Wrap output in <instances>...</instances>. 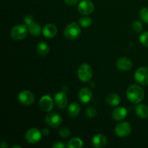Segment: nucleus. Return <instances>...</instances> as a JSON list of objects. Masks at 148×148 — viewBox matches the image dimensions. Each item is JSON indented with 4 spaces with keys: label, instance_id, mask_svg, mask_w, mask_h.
Here are the masks:
<instances>
[{
    "label": "nucleus",
    "instance_id": "1",
    "mask_svg": "<svg viewBox=\"0 0 148 148\" xmlns=\"http://www.w3.org/2000/svg\"><path fill=\"white\" fill-rule=\"evenodd\" d=\"M127 97L132 103H140L145 98V92L141 86L132 85L127 88Z\"/></svg>",
    "mask_w": 148,
    "mask_h": 148
},
{
    "label": "nucleus",
    "instance_id": "2",
    "mask_svg": "<svg viewBox=\"0 0 148 148\" xmlns=\"http://www.w3.org/2000/svg\"><path fill=\"white\" fill-rule=\"evenodd\" d=\"M28 28L25 24H20L12 27L10 32L12 38L15 40H23L26 38L28 33Z\"/></svg>",
    "mask_w": 148,
    "mask_h": 148
},
{
    "label": "nucleus",
    "instance_id": "3",
    "mask_svg": "<svg viewBox=\"0 0 148 148\" xmlns=\"http://www.w3.org/2000/svg\"><path fill=\"white\" fill-rule=\"evenodd\" d=\"M81 34L79 25L76 23H72L68 25L64 30V36L68 40H75Z\"/></svg>",
    "mask_w": 148,
    "mask_h": 148
},
{
    "label": "nucleus",
    "instance_id": "4",
    "mask_svg": "<svg viewBox=\"0 0 148 148\" xmlns=\"http://www.w3.org/2000/svg\"><path fill=\"white\" fill-rule=\"evenodd\" d=\"M79 79L82 82H88L92 77V69L88 64H82L79 66L77 70Z\"/></svg>",
    "mask_w": 148,
    "mask_h": 148
},
{
    "label": "nucleus",
    "instance_id": "5",
    "mask_svg": "<svg viewBox=\"0 0 148 148\" xmlns=\"http://www.w3.org/2000/svg\"><path fill=\"white\" fill-rule=\"evenodd\" d=\"M25 24L27 27L29 33L35 36H38L41 33V27L38 23L34 21V19L31 15H27L24 19Z\"/></svg>",
    "mask_w": 148,
    "mask_h": 148
},
{
    "label": "nucleus",
    "instance_id": "6",
    "mask_svg": "<svg viewBox=\"0 0 148 148\" xmlns=\"http://www.w3.org/2000/svg\"><path fill=\"white\" fill-rule=\"evenodd\" d=\"M134 79L138 84L142 85H148V67L142 66L134 72Z\"/></svg>",
    "mask_w": 148,
    "mask_h": 148
},
{
    "label": "nucleus",
    "instance_id": "7",
    "mask_svg": "<svg viewBox=\"0 0 148 148\" xmlns=\"http://www.w3.org/2000/svg\"><path fill=\"white\" fill-rule=\"evenodd\" d=\"M42 132L36 128H32L27 130L25 135V138L27 143L30 144H36L41 140Z\"/></svg>",
    "mask_w": 148,
    "mask_h": 148
},
{
    "label": "nucleus",
    "instance_id": "8",
    "mask_svg": "<svg viewBox=\"0 0 148 148\" xmlns=\"http://www.w3.org/2000/svg\"><path fill=\"white\" fill-rule=\"evenodd\" d=\"M131 132L132 126L127 121L119 123L115 127V134L120 137H127L131 133Z\"/></svg>",
    "mask_w": 148,
    "mask_h": 148
},
{
    "label": "nucleus",
    "instance_id": "9",
    "mask_svg": "<svg viewBox=\"0 0 148 148\" xmlns=\"http://www.w3.org/2000/svg\"><path fill=\"white\" fill-rule=\"evenodd\" d=\"M78 11L81 14L83 15H89L91 13L93 12L94 4L90 0H82L78 4Z\"/></svg>",
    "mask_w": 148,
    "mask_h": 148
},
{
    "label": "nucleus",
    "instance_id": "10",
    "mask_svg": "<svg viewBox=\"0 0 148 148\" xmlns=\"http://www.w3.org/2000/svg\"><path fill=\"white\" fill-rule=\"evenodd\" d=\"M45 121L50 127H58L62 124V119L61 116L56 113L50 112L45 117Z\"/></svg>",
    "mask_w": 148,
    "mask_h": 148
},
{
    "label": "nucleus",
    "instance_id": "11",
    "mask_svg": "<svg viewBox=\"0 0 148 148\" xmlns=\"http://www.w3.org/2000/svg\"><path fill=\"white\" fill-rule=\"evenodd\" d=\"M18 101L24 106H30L35 101V95L29 90H23L18 95Z\"/></svg>",
    "mask_w": 148,
    "mask_h": 148
},
{
    "label": "nucleus",
    "instance_id": "12",
    "mask_svg": "<svg viewBox=\"0 0 148 148\" xmlns=\"http://www.w3.org/2000/svg\"><path fill=\"white\" fill-rule=\"evenodd\" d=\"M39 106L43 111L50 112L53 109V101L49 95H45L39 101Z\"/></svg>",
    "mask_w": 148,
    "mask_h": 148
},
{
    "label": "nucleus",
    "instance_id": "13",
    "mask_svg": "<svg viewBox=\"0 0 148 148\" xmlns=\"http://www.w3.org/2000/svg\"><path fill=\"white\" fill-rule=\"evenodd\" d=\"M54 102L59 109H64L67 106V97L64 92H59L55 95Z\"/></svg>",
    "mask_w": 148,
    "mask_h": 148
},
{
    "label": "nucleus",
    "instance_id": "14",
    "mask_svg": "<svg viewBox=\"0 0 148 148\" xmlns=\"http://www.w3.org/2000/svg\"><path fill=\"white\" fill-rule=\"evenodd\" d=\"M116 67L119 70L123 71V72L130 70L133 66L132 62L130 59L126 57H122L116 61Z\"/></svg>",
    "mask_w": 148,
    "mask_h": 148
},
{
    "label": "nucleus",
    "instance_id": "15",
    "mask_svg": "<svg viewBox=\"0 0 148 148\" xmlns=\"http://www.w3.org/2000/svg\"><path fill=\"white\" fill-rule=\"evenodd\" d=\"M79 100L82 103H88L92 98V92L88 88H83L78 93Z\"/></svg>",
    "mask_w": 148,
    "mask_h": 148
},
{
    "label": "nucleus",
    "instance_id": "16",
    "mask_svg": "<svg viewBox=\"0 0 148 148\" xmlns=\"http://www.w3.org/2000/svg\"><path fill=\"white\" fill-rule=\"evenodd\" d=\"M92 145L96 148L106 147L107 144V139L105 135L102 134H95L92 140Z\"/></svg>",
    "mask_w": 148,
    "mask_h": 148
},
{
    "label": "nucleus",
    "instance_id": "17",
    "mask_svg": "<svg viewBox=\"0 0 148 148\" xmlns=\"http://www.w3.org/2000/svg\"><path fill=\"white\" fill-rule=\"evenodd\" d=\"M43 34L47 38H53L57 34V27L53 24H48L43 27Z\"/></svg>",
    "mask_w": 148,
    "mask_h": 148
},
{
    "label": "nucleus",
    "instance_id": "18",
    "mask_svg": "<svg viewBox=\"0 0 148 148\" xmlns=\"http://www.w3.org/2000/svg\"><path fill=\"white\" fill-rule=\"evenodd\" d=\"M127 116V110L124 107H117L112 112V118L115 121H121Z\"/></svg>",
    "mask_w": 148,
    "mask_h": 148
},
{
    "label": "nucleus",
    "instance_id": "19",
    "mask_svg": "<svg viewBox=\"0 0 148 148\" xmlns=\"http://www.w3.org/2000/svg\"><path fill=\"white\" fill-rule=\"evenodd\" d=\"M121 102L120 96L116 93L111 92L106 96V103L111 106H116Z\"/></svg>",
    "mask_w": 148,
    "mask_h": 148
},
{
    "label": "nucleus",
    "instance_id": "20",
    "mask_svg": "<svg viewBox=\"0 0 148 148\" xmlns=\"http://www.w3.org/2000/svg\"><path fill=\"white\" fill-rule=\"evenodd\" d=\"M68 115L71 118H75L79 115L80 112V107L77 103H72L68 107Z\"/></svg>",
    "mask_w": 148,
    "mask_h": 148
},
{
    "label": "nucleus",
    "instance_id": "21",
    "mask_svg": "<svg viewBox=\"0 0 148 148\" xmlns=\"http://www.w3.org/2000/svg\"><path fill=\"white\" fill-rule=\"evenodd\" d=\"M136 114L140 119H147L148 117V106L145 104H140L136 107Z\"/></svg>",
    "mask_w": 148,
    "mask_h": 148
},
{
    "label": "nucleus",
    "instance_id": "22",
    "mask_svg": "<svg viewBox=\"0 0 148 148\" xmlns=\"http://www.w3.org/2000/svg\"><path fill=\"white\" fill-rule=\"evenodd\" d=\"M36 50H37V53L40 56H45L49 53L50 49H49V45L46 43H45V42H40V43H38Z\"/></svg>",
    "mask_w": 148,
    "mask_h": 148
},
{
    "label": "nucleus",
    "instance_id": "23",
    "mask_svg": "<svg viewBox=\"0 0 148 148\" xmlns=\"http://www.w3.org/2000/svg\"><path fill=\"white\" fill-rule=\"evenodd\" d=\"M83 147V142L78 137L71 139L67 144V147L70 148H82Z\"/></svg>",
    "mask_w": 148,
    "mask_h": 148
},
{
    "label": "nucleus",
    "instance_id": "24",
    "mask_svg": "<svg viewBox=\"0 0 148 148\" xmlns=\"http://www.w3.org/2000/svg\"><path fill=\"white\" fill-rule=\"evenodd\" d=\"M92 20L90 17L88 16H83L79 19V25L82 26V27H88L92 25Z\"/></svg>",
    "mask_w": 148,
    "mask_h": 148
},
{
    "label": "nucleus",
    "instance_id": "25",
    "mask_svg": "<svg viewBox=\"0 0 148 148\" xmlns=\"http://www.w3.org/2000/svg\"><path fill=\"white\" fill-rule=\"evenodd\" d=\"M140 19L145 23H148V7H143L140 11Z\"/></svg>",
    "mask_w": 148,
    "mask_h": 148
},
{
    "label": "nucleus",
    "instance_id": "26",
    "mask_svg": "<svg viewBox=\"0 0 148 148\" xmlns=\"http://www.w3.org/2000/svg\"><path fill=\"white\" fill-rule=\"evenodd\" d=\"M132 27L133 30L134 31L137 32V33H140L143 30V25L142 24V23L139 20H134L132 23Z\"/></svg>",
    "mask_w": 148,
    "mask_h": 148
},
{
    "label": "nucleus",
    "instance_id": "27",
    "mask_svg": "<svg viewBox=\"0 0 148 148\" xmlns=\"http://www.w3.org/2000/svg\"><path fill=\"white\" fill-rule=\"evenodd\" d=\"M140 41L143 46L148 47V31L144 32L140 36Z\"/></svg>",
    "mask_w": 148,
    "mask_h": 148
},
{
    "label": "nucleus",
    "instance_id": "28",
    "mask_svg": "<svg viewBox=\"0 0 148 148\" xmlns=\"http://www.w3.org/2000/svg\"><path fill=\"white\" fill-rule=\"evenodd\" d=\"M97 111L94 107L92 106H89L88 107V108L86 109V116L90 119L94 118V117L96 116Z\"/></svg>",
    "mask_w": 148,
    "mask_h": 148
},
{
    "label": "nucleus",
    "instance_id": "29",
    "mask_svg": "<svg viewBox=\"0 0 148 148\" xmlns=\"http://www.w3.org/2000/svg\"><path fill=\"white\" fill-rule=\"evenodd\" d=\"M59 135L63 138H67L70 135V131L66 127H63L59 130Z\"/></svg>",
    "mask_w": 148,
    "mask_h": 148
},
{
    "label": "nucleus",
    "instance_id": "30",
    "mask_svg": "<svg viewBox=\"0 0 148 148\" xmlns=\"http://www.w3.org/2000/svg\"><path fill=\"white\" fill-rule=\"evenodd\" d=\"M52 147L53 148H64L67 147V145H65L62 142H57L55 144H53Z\"/></svg>",
    "mask_w": 148,
    "mask_h": 148
},
{
    "label": "nucleus",
    "instance_id": "31",
    "mask_svg": "<svg viewBox=\"0 0 148 148\" xmlns=\"http://www.w3.org/2000/svg\"><path fill=\"white\" fill-rule=\"evenodd\" d=\"M65 3L69 6H75L78 3L79 0H64Z\"/></svg>",
    "mask_w": 148,
    "mask_h": 148
},
{
    "label": "nucleus",
    "instance_id": "32",
    "mask_svg": "<svg viewBox=\"0 0 148 148\" xmlns=\"http://www.w3.org/2000/svg\"><path fill=\"white\" fill-rule=\"evenodd\" d=\"M42 134H43V135H44V136L49 135V130H48V129H43V131H42Z\"/></svg>",
    "mask_w": 148,
    "mask_h": 148
},
{
    "label": "nucleus",
    "instance_id": "33",
    "mask_svg": "<svg viewBox=\"0 0 148 148\" xmlns=\"http://www.w3.org/2000/svg\"><path fill=\"white\" fill-rule=\"evenodd\" d=\"M0 147L1 148H7L8 147V145H7V143H5V142H1V144H0Z\"/></svg>",
    "mask_w": 148,
    "mask_h": 148
},
{
    "label": "nucleus",
    "instance_id": "34",
    "mask_svg": "<svg viewBox=\"0 0 148 148\" xmlns=\"http://www.w3.org/2000/svg\"><path fill=\"white\" fill-rule=\"evenodd\" d=\"M12 148H21L20 146H14V147H12Z\"/></svg>",
    "mask_w": 148,
    "mask_h": 148
}]
</instances>
